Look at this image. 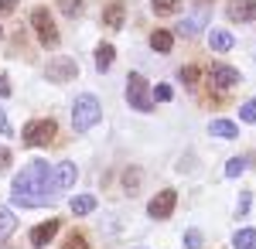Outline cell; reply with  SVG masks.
I'll use <instances>...</instances> for the list:
<instances>
[{
	"mask_svg": "<svg viewBox=\"0 0 256 249\" xmlns=\"http://www.w3.org/2000/svg\"><path fill=\"white\" fill-rule=\"evenodd\" d=\"M178 7H181V0H150V10H154L158 18H168V14H174Z\"/></svg>",
	"mask_w": 256,
	"mask_h": 249,
	"instance_id": "obj_22",
	"label": "cell"
},
{
	"mask_svg": "<svg viewBox=\"0 0 256 249\" xmlns=\"http://www.w3.org/2000/svg\"><path fill=\"white\" fill-rule=\"evenodd\" d=\"M0 34H4V31H0Z\"/></svg>",
	"mask_w": 256,
	"mask_h": 249,
	"instance_id": "obj_36",
	"label": "cell"
},
{
	"mask_svg": "<svg viewBox=\"0 0 256 249\" xmlns=\"http://www.w3.org/2000/svg\"><path fill=\"white\" fill-rule=\"evenodd\" d=\"M126 102L140 110V113H150L154 110V96H150V86H147V78L140 76V72H130L126 76Z\"/></svg>",
	"mask_w": 256,
	"mask_h": 249,
	"instance_id": "obj_3",
	"label": "cell"
},
{
	"mask_svg": "<svg viewBox=\"0 0 256 249\" xmlns=\"http://www.w3.org/2000/svg\"><path fill=\"white\" fill-rule=\"evenodd\" d=\"M14 226H18V218H14V212L10 208H0V242L14 232Z\"/></svg>",
	"mask_w": 256,
	"mask_h": 249,
	"instance_id": "obj_21",
	"label": "cell"
},
{
	"mask_svg": "<svg viewBox=\"0 0 256 249\" xmlns=\"http://www.w3.org/2000/svg\"><path fill=\"white\" fill-rule=\"evenodd\" d=\"M92 208H96V198H92V194H76V198H72V212H76V215H89Z\"/></svg>",
	"mask_w": 256,
	"mask_h": 249,
	"instance_id": "obj_19",
	"label": "cell"
},
{
	"mask_svg": "<svg viewBox=\"0 0 256 249\" xmlns=\"http://www.w3.org/2000/svg\"><path fill=\"white\" fill-rule=\"evenodd\" d=\"M18 10V0H0V14H14Z\"/></svg>",
	"mask_w": 256,
	"mask_h": 249,
	"instance_id": "obj_31",
	"label": "cell"
},
{
	"mask_svg": "<svg viewBox=\"0 0 256 249\" xmlns=\"http://www.w3.org/2000/svg\"><path fill=\"white\" fill-rule=\"evenodd\" d=\"M7 164H10V150H7V147H4V150H0V174L7 171Z\"/></svg>",
	"mask_w": 256,
	"mask_h": 249,
	"instance_id": "obj_33",
	"label": "cell"
},
{
	"mask_svg": "<svg viewBox=\"0 0 256 249\" xmlns=\"http://www.w3.org/2000/svg\"><path fill=\"white\" fill-rule=\"evenodd\" d=\"M123 188H126V194H134L140 188V171L137 168H126V171H123Z\"/></svg>",
	"mask_w": 256,
	"mask_h": 249,
	"instance_id": "obj_25",
	"label": "cell"
},
{
	"mask_svg": "<svg viewBox=\"0 0 256 249\" xmlns=\"http://www.w3.org/2000/svg\"><path fill=\"white\" fill-rule=\"evenodd\" d=\"M174 205H178V192H171V188H164L160 194H154V198H150V205H147V215L160 222V218H168V215L174 212Z\"/></svg>",
	"mask_w": 256,
	"mask_h": 249,
	"instance_id": "obj_8",
	"label": "cell"
},
{
	"mask_svg": "<svg viewBox=\"0 0 256 249\" xmlns=\"http://www.w3.org/2000/svg\"><path fill=\"white\" fill-rule=\"evenodd\" d=\"M208 18H212V7H208V4H202L195 14H188V18L178 24L174 31L181 34V38H195V34H202V28L208 24Z\"/></svg>",
	"mask_w": 256,
	"mask_h": 249,
	"instance_id": "obj_6",
	"label": "cell"
},
{
	"mask_svg": "<svg viewBox=\"0 0 256 249\" xmlns=\"http://www.w3.org/2000/svg\"><path fill=\"white\" fill-rule=\"evenodd\" d=\"M208 134H212V136H222V140H236L239 126L232 123V120H212V123H208Z\"/></svg>",
	"mask_w": 256,
	"mask_h": 249,
	"instance_id": "obj_14",
	"label": "cell"
},
{
	"mask_svg": "<svg viewBox=\"0 0 256 249\" xmlns=\"http://www.w3.org/2000/svg\"><path fill=\"white\" fill-rule=\"evenodd\" d=\"M226 18L236 20V24L256 20V0H229V4H226Z\"/></svg>",
	"mask_w": 256,
	"mask_h": 249,
	"instance_id": "obj_10",
	"label": "cell"
},
{
	"mask_svg": "<svg viewBox=\"0 0 256 249\" xmlns=\"http://www.w3.org/2000/svg\"><path fill=\"white\" fill-rule=\"evenodd\" d=\"M58 136V123L55 120H31L24 126V147H44V144H55Z\"/></svg>",
	"mask_w": 256,
	"mask_h": 249,
	"instance_id": "obj_4",
	"label": "cell"
},
{
	"mask_svg": "<svg viewBox=\"0 0 256 249\" xmlns=\"http://www.w3.org/2000/svg\"><path fill=\"white\" fill-rule=\"evenodd\" d=\"M154 99H160V102H171V99H174V89H171V86H164V82H160L158 89H154Z\"/></svg>",
	"mask_w": 256,
	"mask_h": 249,
	"instance_id": "obj_29",
	"label": "cell"
},
{
	"mask_svg": "<svg viewBox=\"0 0 256 249\" xmlns=\"http://www.w3.org/2000/svg\"><path fill=\"white\" fill-rule=\"evenodd\" d=\"M62 249H89V239L82 236V229H76V232H68V236H65Z\"/></svg>",
	"mask_w": 256,
	"mask_h": 249,
	"instance_id": "obj_24",
	"label": "cell"
},
{
	"mask_svg": "<svg viewBox=\"0 0 256 249\" xmlns=\"http://www.w3.org/2000/svg\"><path fill=\"white\" fill-rule=\"evenodd\" d=\"M242 171H246V157H232V160L226 164V178H239Z\"/></svg>",
	"mask_w": 256,
	"mask_h": 249,
	"instance_id": "obj_26",
	"label": "cell"
},
{
	"mask_svg": "<svg viewBox=\"0 0 256 249\" xmlns=\"http://www.w3.org/2000/svg\"><path fill=\"white\" fill-rule=\"evenodd\" d=\"M250 205H253V194L242 192V194H239V205H236V215H246V212H250Z\"/></svg>",
	"mask_w": 256,
	"mask_h": 249,
	"instance_id": "obj_30",
	"label": "cell"
},
{
	"mask_svg": "<svg viewBox=\"0 0 256 249\" xmlns=\"http://www.w3.org/2000/svg\"><path fill=\"white\" fill-rule=\"evenodd\" d=\"M208 48H212V52H229V48H232V34H229V31H212V34H208Z\"/></svg>",
	"mask_w": 256,
	"mask_h": 249,
	"instance_id": "obj_17",
	"label": "cell"
},
{
	"mask_svg": "<svg viewBox=\"0 0 256 249\" xmlns=\"http://www.w3.org/2000/svg\"><path fill=\"white\" fill-rule=\"evenodd\" d=\"M232 246L236 249H256V229H239L232 236Z\"/></svg>",
	"mask_w": 256,
	"mask_h": 249,
	"instance_id": "obj_18",
	"label": "cell"
},
{
	"mask_svg": "<svg viewBox=\"0 0 256 249\" xmlns=\"http://www.w3.org/2000/svg\"><path fill=\"white\" fill-rule=\"evenodd\" d=\"M31 24H34V31H38V41L44 44V48H55V44H58V31H55V20H52V14H48L44 7H38V10L31 14Z\"/></svg>",
	"mask_w": 256,
	"mask_h": 249,
	"instance_id": "obj_5",
	"label": "cell"
},
{
	"mask_svg": "<svg viewBox=\"0 0 256 249\" xmlns=\"http://www.w3.org/2000/svg\"><path fill=\"white\" fill-rule=\"evenodd\" d=\"M10 96V82H7V76H0V99Z\"/></svg>",
	"mask_w": 256,
	"mask_h": 249,
	"instance_id": "obj_32",
	"label": "cell"
},
{
	"mask_svg": "<svg viewBox=\"0 0 256 249\" xmlns=\"http://www.w3.org/2000/svg\"><path fill=\"white\" fill-rule=\"evenodd\" d=\"M99 116H102V106H99L96 96H89V92H82L76 102H72V126L86 134V130H92L99 123Z\"/></svg>",
	"mask_w": 256,
	"mask_h": 249,
	"instance_id": "obj_2",
	"label": "cell"
},
{
	"mask_svg": "<svg viewBox=\"0 0 256 249\" xmlns=\"http://www.w3.org/2000/svg\"><path fill=\"white\" fill-rule=\"evenodd\" d=\"M184 246H188V249H202V232L188 229V232H184Z\"/></svg>",
	"mask_w": 256,
	"mask_h": 249,
	"instance_id": "obj_28",
	"label": "cell"
},
{
	"mask_svg": "<svg viewBox=\"0 0 256 249\" xmlns=\"http://www.w3.org/2000/svg\"><path fill=\"white\" fill-rule=\"evenodd\" d=\"M58 10L65 18H79L82 10H86V0H58Z\"/></svg>",
	"mask_w": 256,
	"mask_h": 249,
	"instance_id": "obj_23",
	"label": "cell"
},
{
	"mask_svg": "<svg viewBox=\"0 0 256 249\" xmlns=\"http://www.w3.org/2000/svg\"><path fill=\"white\" fill-rule=\"evenodd\" d=\"M202 4H208V0H202Z\"/></svg>",
	"mask_w": 256,
	"mask_h": 249,
	"instance_id": "obj_35",
	"label": "cell"
},
{
	"mask_svg": "<svg viewBox=\"0 0 256 249\" xmlns=\"http://www.w3.org/2000/svg\"><path fill=\"white\" fill-rule=\"evenodd\" d=\"M0 134H4V136L10 134V123H7V116H4V110H0Z\"/></svg>",
	"mask_w": 256,
	"mask_h": 249,
	"instance_id": "obj_34",
	"label": "cell"
},
{
	"mask_svg": "<svg viewBox=\"0 0 256 249\" xmlns=\"http://www.w3.org/2000/svg\"><path fill=\"white\" fill-rule=\"evenodd\" d=\"M76 178H79V171H76V164H72V160H62L58 168L52 171V194L58 198L62 192H68V188L76 184Z\"/></svg>",
	"mask_w": 256,
	"mask_h": 249,
	"instance_id": "obj_7",
	"label": "cell"
},
{
	"mask_svg": "<svg viewBox=\"0 0 256 249\" xmlns=\"http://www.w3.org/2000/svg\"><path fill=\"white\" fill-rule=\"evenodd\" d=\"M123 18H126V4H123V0H110L106 10H102V24H106L110 31H120V28H123Z\"/></svg>",
	"mask_w": 256,
	"mask_h": 249,
	"instance_id": "obj_13",
	"label": "cell"
},
{
	"mask_svg": "<svg viewBox=\"0 0 256 249\" xmlns=\"http://www.w3.org/2000/svg\"><path fill=\"white\" fill-rule=\"evenodd\" d=\"M239 120H242V123H256V99H250V102L239 110Z\"/></svg>",
	"mask_w": 256,
	"mask_h": 249,
	"instance_id": "obj_27",
	"label": "cell"
},
{
	"mask_svg": "<svg viewBox=\"0 0 256 249\" xmlns=\"http://www.w3.org/2000/svg\"><path fill=\"white\" fill-rule=\"evenodd\" d=\"M62 229V218L58 215H55V218H48V222H41L38 229L31 232V246H48V242H52V239H55V232Z\"/></svg>",
	"mask_w": 256,
	"mask_h": 249,
	"instance_id": "obj_11",
	"label": "cell"
},
{
	"mask_svg": "<svg viewBox=\"0 0 256 249\" xmlns=\"http://www.w3.org/2000/svg\"><path fill=\"white\" fill-rule=\"evenodd\" d=\"M181 82H184L188 89H198V86H202V68H198V65H184V68H181Z\"/></svg>",
	"mask_w": 256,
	"mask_h": 249,
	"instance_id": "obj_20",
	"label": "cell"
},
{
	"mask_svg": "<svg viewBox=\"0 0 256 249\" xmlns=\"http://www.w3.org/2000/svg\"><path fill=\"white\" fill-rule=\"evenodd\" d=\"M113 58H116V52H113V44H110V41H102V44L96 48V68H99V72H110Z\"/></svg>",
	"mask_w": 256,
	"mask_h": 249,
	"instance_id": "obj_16",
	"label": "cell"
},
{
	"mask_svg": "<svg viewBox=\"0 0 256 249\" xmlns=\"http://www.w3.org/2000/svg\"><path fill=\"white\" fill-rule=\"evenodd\" d=\"M208 76H212V86H222V89H232L239 86V72L236 68H229V65H208Z\"/></svg>",
	"mask_w": 256,
	"mask_h": 249,
	"instance_id": "obj_12",
	"label": "cell"
},
{
	"mask_svg": "<svg viewBox=\"0 0 256 249\" xmlns=\"http://www.w3.org/2000/svg\"><path fill=\"white\" fill-rule=\"evenodd\" d=\"M150 48L160 52V55H168V52L174 48V31H154V34H150Z\"/></svg>",
	"mask_w": 256,
	"mask_h": 249,
	"instance_id": "obj_15",
	"label": "cell"
},
{
	"mask_svg": "<svg viewBox=\"0 0 256 249\" xmlns=\"http://www.w3.org/2000/svg\"><path fill=\"white\" fill-rule=\"evenodd\" d=\"M79 76V65H76V58H55V62H48V68H44V78H52V82H68V78Z\"/></svg>",
	"mask_w": 256,
	"mask_h": 249,
	"instance_id": "obj_9",
	"label": "cell"
},
{
	"mask_svg": "<svg viewBox=\"0 0 256 249\" xmlns=\"http://www.w3.org/2000/svg\"><path fill=\"white\" fill-rule=\"evenodd\" d=\"M55 194H52V164L48 160H31L28 171H20L14 178V188H10V202L18 208H41L48 205Z\"/></svg>",
	"mask_w": 256,
	"mask_h": 249,
	"instance_id": "obj_1",
	"label": "cell"
}]
</instances>
